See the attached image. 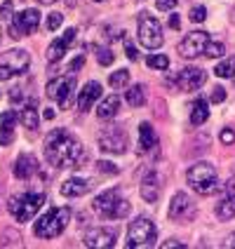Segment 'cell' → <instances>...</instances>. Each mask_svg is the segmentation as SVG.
Masks as SVG:
<instances>
[{
	"label": "cell",
	"mask_w": 235,
	"mask_h": 249,
	"mask_svg": "<svg viewBox=\"0 0 235 249\" xmlns=\"http://www.w3.org/2000/svg\"><path fill=\"white\" fill-rule=\"evenodd\" d=\"M45 158L54 167H80L85 151L80 141L66 129H52L45 139Z\"/></svg>",
	"instance_id": "cell-1"
},
{
	"label": "cell",
	"mask_w": 235,
	"mask_h": 249,
	"mask_svg": "<svg viewBox=\"0 0 235 249\" xmlns=\"http://www.w3.org/2000/svg\"><path fill=\"white\" fill-rule=\"evenodd\" d=\"M71 209L69 207H52L45 216H40V221H36V235L52 240L64 233V228L69 226Z\"/></svg>",
	"instance_id": "cell-2"
},
{
	"label": "cell",
	"mask_w": 235,
	"mask_h": 249,
	"mask_svg": "<svg viewBox=\"0 0 235 249\" xmlns=\"http://www.w3.org/2000/svg\"><path fill=\"white\" fill-rule=\"evenodd\" d=\"M186 179L191 183V188L198 191L200 195H212L219 188V177H217V169L209 162H195L188 172H186Z\"/></svg>",
	"instance_id": "cell-3"
},
{
	"label": "cell",
	"mask_w": 235,
	"mask_h": 249,
	"mask_svg": "<svg viewBox=\"0 0 235 249\" xmlns=\"http://www.w3.org/2000/svg\"><path fill=\"white\" fill-rule=\"evenodd\" d=\"M94 209L104 219H123L129 214V202L120 197V191L118 188H108L101 195H97L94 200Z\"/></svg>",
	"instance_id": "cell-4"
},
{
	"label": "cell",
	"mask_w": 235,
	"mask_h": 249,
	"mask_svg": "<svg viewBox=\"0 0 235 249\" xmlns=\"http://www.w3.org/2000/svg\"><path fill=\"white\" fill-rule=\"evenodd\" d=\"M137 28H139V42L146 47V50H158L163 45V26L160 21L151 17L148 12H141L137 19Z\"/></svg>",
	"instance_id": "cell-5"
},
{
	"label": "cell",
	"mask_w": 235,
	"mask_h": 249,
	"mask_svg": "<svg viewBox=\"0 0 235 249\" xmlns=\"http://www.w3.org/2000/svg\"><path fill=\"white\" fill-rule=\"evenodd\" d=\"M158 240V228L153 226V221L148 219H141L129 223V231H127V247L137 249V247H153Z\"/></svg>",
	"instance_id": "cell-6"
},
{
	"label": "cell",
	"mask_w": 235,
	"mask_h": 249,
	"mask_svg": "<svg viewBox=\"0 0 235 249\" xmlns=\"http://www.w3.org/2000/svg\"><path fill=\"white\" fill-rule=\"evenodd\" d=\"M31 66V56L26 50L17 47L10 50L5 54H0V80H10L14 75H21L24 71H28Z\"/></svg>",
	"instance_id": "cell-7"
},
{
	"label": "cell",
	"mask_w": 235,
	"mask_h": 249,
	"mask_svg": "<svg viewBox=\"0 0 235 249\" xmlns=\"http://www.w3.org/2000/svg\"><path fill=\"white\" fill-rule=\"evenodd\" d=\"M42 202H45V193H24L10 200V214L17 221H28L36 216V212L42 207Z\"/></svg>",
	"instance_id": "cell-8"
},
{
	"label": "cell",
	"mask_w": 235,
	"mask_h": 249,
	"mask_svg": "<svg viewBox=\"0 0 235 249\" xmlns=\"http://www.w3.org/2000/svg\"><path fill=\"white\" fill-rule=\"evenodd\" d=\"M99 148L104 153L123 155L127 151V134L120 124H108L106 129L99 132Z\"/></svg>",
	"instance_id": "cell-9"
},
{
	"label": "cell",
	"mask_w": 235,
	"mask_h": 249,
	"mask_svg": "<svg viewBox=\"0 0 235 249\" xmlns=\"http://www.w3.org/2000/svg\"><path fill=\"white\" fill-rule=\"evenodd\" d=\"M40 26V12L38 10H24V12L14 14L12 17V28H10V36H12L14 40H19L21 36H31V33H36Z\"/></svg>",
	"instance_id": "cell-10"
},
{
	"label": "cell",
	"mask_w": 235,
	"mask_h": 249,
	"mask_svg": "<svg viewBox=\"0 0 235 249\" xmlns=\"http://www.w3.org/2000/svg\"><path fill=\"white\" fill-rule=\"evenodd\" d=\"M73 89H75V78L73 75H61V78H54V80H50L47 83V97L54 99L56 104L66 111L71 104V94H73Z\"/></svg>",
	"instance_id": "cell-11"
},
{
	"label": "cell",
	"mask_w": 235,
	"mask_h": 249,
	"mask_svg": "<svg viewBox=\"0 0 235 249\" xmlns=\"http://www.w3.org/2000/svg\"><path fill=\"white\" fill-rule=\"evenodd\" d=\"M207 40H209V36L205 31H193V33H188V36L179 42V54L183 56V59H195V56H200L205 52Z\"/></svg>",
	"instance_id": "cell-12"
},
{
	"label": "cell",
	"mask_w": 235,
	"mask_h": 249,
	"mask_svg": "<svg viewBox=\"0 0 235 249\" xmlns=\"http://www.w3.org/2000/svg\"><path fill=\"white\" fill-rule=\"evenodd\" d=\"M205 80H207L205 71L188 66V69H181V73L177 75V89H181V92H195L198 87L205 85Z\"/></svg>",
	"instance_id": "cell-13"
},
{
	"label": "cell",
	"mask_w": 235,
	"mask_h": 249,
	"mask_svg": "<svg viewBox=\"0 0 235 249\" xmlns=\"http://www.w3.org/2000/svg\"><path fill=\"white\" fill-rule=\"evenodd\" d=\"M83 242L92 249H108L115 245V231L113 228H90L85 233Z\"/></svg>",
	"instance_id": "cell-14"
},
{
	"label": "cell",
	"mask_w": 235,
	"mask_h": 249,
	"mask_svg": "<svg viewBox=\"0 0 235 249\" xmlns=\"http://www.w3.org/2000/svg\"><path fill=\"white\" fill-rule=\"evenodd\" d=\"M195 216V205L186 193H177L172 197L169 205V219H179V221H191Z\"/></svg>",
	"instance_id": "cell-15"
},
{
	"label": "cell",
	"mask_w": 235,
	"mask_h": 249,
	"mask_svg": "<svg viewBox=\"0 0 235 249\" xmlns=\"http://www.w3.org/2000/svg\"><path fill=\"white\" fill-rule=\"evenodd\" d=\"M75 40V28H69L59 40L50 42V47H47V52H45V56H47V61H52V64H56L59 59H64V54H66V50L71 47V42Z\"/></svg>",
	"instance_id": "cell-16"
},
{
	"label": "cell",
	"mask_w": 235,
	"mask_h": 249,
	"mask_svg": "<svg viewBox=\"0 0 235 249\" xmlns=\"http://www.w3.org/2000/svg\"><path fill=\"white\" fill-rule=\"evenodd\" d=\"M36 172H38V160H36V155L21 153V155L17 158V162H14V177H17V179H28V177H33Z\"/></svg>",
	"instance_id": "cell-17"
},
{
	"label": "cell",
	"mask_w": 235,
	"mask_h": 249,
	"mask_svg": "<svg viewBox=\"0 0 235 249\" xmlns=\"http://www.w3.org/2000/svg\"><path fill=\"white\" fill-rule=\"evenodd\" d=\"M94 188V183L87 179H78V177H73V179L64 181L61 183V195H66V197H80V195L90 193Z\"/></svg>",
	"instance_id": "cell-18"
},
{
	"label": "cell",
	"mask_w": 235,
	"mask_h": 249,
	"mask_svg": "<svg viewBox=\"0 0 235 249\" xmlns=\"http://www.w3.org/2000/svg\"><path fill=\"white\" fill-rule=\"evenodd\" d=\"M158 146V134L153 129L151 123H141L139 124V153H148Z\"/></svg>",
	"instance_id": "cell-19"
},
{
	"label": "cell",
	"mask_w": 235,
	"mask_h": 249,
	"mask_svg": "<svg viewBox=\"0 0 235 249\" xmlns=\"http://www.w3.org/2000/svg\"><path fill=\"white\" fill-rule=\"evenodd\" d=\"M101 92H104V89H101V85L99 83H87L85 85V89L80 92V97H78V108H80L83 113H87L90 108H92V104L101 97Z\"/></svg>",
	"instance_id": "cell-20"
},
{
	"label": "cell",
	"mask_w": 235,
	"mask_h": 249,
	"mask_svg": "<svg viewBox=\"0 0 235 249\" xmlns=\"http://www.w3.org/2000/svg\"><path fill=\"white\" fill-rule=\"evenodd\" d=\"M14 123H17L14 111H5L0 115V146H10L14 141Z\"/></svg>",
	"instance_id": "cell-21"
},
{
	"label": "cell",
	"mask_w": 235,
	"mask_h": 249,
	"mask_svg": "<svg viewBox=\"0 0 235 249\" xmlns=\"http://www.w3.org/2000/svg\"><path fill=\"white\" fill-rule=\"evenodd\" d=\"M160 195V183H158V174L155 172H148L144 181H141V197L146 202H155Z\"/></svg>",
	"instance_id": "cell-22"
},
{
	"label": "cell",
	"mask_w": 235,
	"mask_h": 249,
	"mask_svg": "<svg viewBox=\"0 0 235 249\" xmlns=\"http://www.w3.org/2000/svg\"><path fill=\"white\" fill-rule=\"evenodd\" d=\"M118 111H120V97H118V94H111V97H106L99 104L97 115L101 120H111V118L118 115Z\"/></svg>",
	"instance_id": "cell-23"
},
{
	"label": "cell",
	"mask_w": 235,
	"mask_h": 249,
	"mask_svg": "<svg viewBox=\"0 0 235 249\" xmlns=\"http://www.w3.org/2000/svg\"><path fill=\"white\" fill-rule=\"evenodd\" d=\"M209 118V108H207V101L202 97H198L193 101V106H191V123L193 124H202L207 123Z\"/></svg>",
	"instance_id": "cell-24"
},
{
	"label": "cell",
	"mask_w": 235,
	"mask_h": 249,
	"mask_svg": "<svg viewBox=\"0 0 235 249\" xmlns=\"http://www.w3.org/2000/svg\"><path fill=\"white\" fill-rule=\"evenodd\" d=\"M217 219H221V221H231V219H235V195L223 197L221 202L217 205Z\"/></svg>",
	"instance_id": "cell-25"
},
{
	"label": "cell",
	"mask_w": 235,
	"mask_h": 249,
	"mask_svg": "<svg viewBox=\"0 0 235 249\" xmlns=\"http://www.w3.org/2000/svg\"><path fill=\"white\" fill-rule=\"evenodd\" d=\"M19 118H21V123H24L26 129H31V132L38 129V113H36V101H33V99H31V104L24 106V111H21Z\"/></svg>",
	"instance_id": "cell-26"
},
{
	"label": "cell",
	"mask_w": 235,
	"mask_h": 249,
	"mask_svg": "<svg viewBox=\"0 0 235 249\" xmlns=\"http://www.w3.org/2000/svg\"><path fill=\"white\" fill-rule=\"evenodd\" d=\"M127 104L134 106V108H141L146 104V87L144 85H134L127 89Z\"/></svg>",
	"instance_id": "cell-27"
},
{
	"label": "cell",
	"mask_w": 235,
	"mask_h": 249,
	"mask_svg": "<svg viewBox=\"0 0 235 249\" xmlns=\"http://www.w3.org/2000/svg\"><path fill=\"white\" fill-rule=\"evenodd\" d=\"M108 85H111L113 89H123L129 85V71L123 69V71H115L111 78H108Z\"/></svg>",
	"instance_id": "cell-28"
},
{
	"label": "cell",
	"mask_w": 235,
	"mask_h": 249,
	"mask_svg": "<svg viewBox=\"0 0 235 249\" xmlns=\"http://www.w3.org/2000/svg\"><path fill=\"white\" fill-rule=\"evenodd\" d=\"M235 56H231V59H226V61H221L219 66H217V75L219 78H233L235 73Z\"/></svg>",
	"instance_id": "cell-29"
},
{
	"label": "cell",
	"mask_w": 235,
	"mask_h": 249,
	"mask_svg": "<svg viewBox=\"0 0 235 249\" xmlns=\"http://www.w3.org/2000/svg\"><path fill=\"white\" fill-rule=\"evenodd\" d=\"M223 52H226L223 42H212V40H207V45H205V52H202V54L209 56V59H217V56H223Z\"/></svg>",
	"instance_id": "cell-30"
},
{
	"label": "cell",
	"mask_w": 235,
	"mask_h": 249,
	"mask_svg": "<svg viewBox=\"0 0 235 249\" xmlns=\"http://www.w3.org/2000/svg\"><path fill=\"white\" fill-rule=\"evenodd\" d=\"M146 64H148L151 69H155V71H165L167 66H169V59H167L165 54H153V56L146 59Z\"/></svg>",
	"instance_id": "cell-31"
},
{
	"label": "cell",
	"mask_w": 235,
	"mask_h": 249,
	"mask_svg": "<svg viewBox=\"0 0 235 249\" xmlns=\"http://www.w3.org/2000/svg\"><path fill=\"white\" fill-rule=\"evenodd\" d=\"M97 61L101 66H111L113 61H115V56H113V52L108 47H97Z\"/></svg>",
	"instance_id": "cell-32"
},
{
	"label": "cell",
	"mask_w": 235,
	"mask_h": 249,
	"mask_svg": "<svg viewBox=\"0 0 235 249\" xmlns=\"http://www.w3.org/2000/svg\"><path fill=\"white\" fill-rule=\"evenodd\" d=\"M61 21H64V14H61V12H52L50 17H47V24H45V28H47V31H56V28L61 26Z\"/></svg>",
	"instance_id": "cell-33"
},
{
	"label": "cell",
	"mask_w": 235,
	"mask_h": 249,
	"mask_svg": "<svg viewBox=\"0 0 235 249\" xmlns=\"http://www.w3.org/2000/svg\"><path fill=\"white\" fill-rule=\"evenodd\" d=\"M12 17H14V5H12V0H7V2L0 5V19L2 21H10Z\"/></svg>",
	"instance_id": "cell-34"
},
{
	"label": "cell",
	"mask_w": 235,
	"mask_h": 249,
	"mask_svg": "<svg viewBox=\"0 0 235 249\" xmlns=\"http://www.w3.org/2000/svg\"><path fill=\"white\" fill-rule=\"evenodd\" d=\"M191 19H193V21H205V19H207V7H202V5H200V7H193V10H191Z\"/></svg>",
	"instance_id": "cell-35"
},
{
	"label": "cell",
	"mask_w": 235,
	"mask_h": 249,
	"mask_svg": "<svg viewBox=\"0 0 235 249\" xmlns=\"http://www.w3.org/2000/svg\"><path fill=\"white\" fill-rule=\"evenodd\" d=\"M97 165H99V172H101V174H118V167L113 165V162L101 160V162H97Z\"/></svg>",
	"instance_id": "cell-36"
},
{
	"label": "cell",
	"mask_w": 235,
	"mask_h": 249,
	"mask_svg": "<svg viewBox=\"0 0 235 249\" xmlns=\"http://www.w3.org/2000/svg\"><path fill=\"white\" fill-rule=\"evenodd\" d=\"M177 2H179V0H158V2H155V7H158L160 12H169Z\"/></svg>",
	"instance_id": "cell-37"
},
{
	"label": "cell",
	"mask_w": 235,
	"mask_h": 249,
	"mask_svg": "<svg viewBox=\"0 0 235 249\" xmlns=\"http://www.w3.org/2000/svg\"><path fill=\"white\" fill-rule=\"evenodd\" d=\"M223 99H226V89H223V87H214V89H212V101H214V104H221Z\"/></svg>",
	"instance_id": "cell-38"
},
{
	"label": "cell",
	"mask_w": 235,
	"mask_h": 249,
	"mask_svg": "<svg viewBox=\"0 0 235 249\" xmlns=\"http://www.w3.org/2000/svg\"><path fill=\"white\" fill-rule=\"evenodd\" d=\"M83 64H85V54H80V56H78V59H73V61H71V64H69V71H73V73H75V71L80 69Z\"/></svg>",
	"instance_id": "cell-39"
},
{
	"label": "cell",
	"mask_w": 235,
	"mask_h": 249,
	"mask_svg": "<svg viewBox=\"0 0 235 249\" xmlns=\"http://www.w3.org/2000/svg\"><path fill=\"white\" fill-rule=\"evenodd\" d=\"M221 141H223V143H233V141H235V132H233V129H223V132H221Z\"/></svg>",
	"instance_id": "cell-40"
},
{
	"label": "cell",
	"mask_w": 235,
	"mask_h": 249,
	"mask_svg": "<svg viewBox=\"0 0 235 249\" xmlns=\"http://www.w3.org/2000/svg\"><path fill=\"white\" fill-rule=\"evenodd\" d=\"M125 52H127V56H129L132 61H137V59H139L137 50H134V45H129V42H125Z\"/></svg>",
	"instance_id": "cell-41"
},
{
	"label": "cell",
	"mask_w": 235,
	"mask_h": 249,
	"mask_svg": "<svg viewBox=\"0 0 235 249\" xmlns=\"http://www.w3.org/2000/svg\"><path fill=\"white\" fill-rule=\"evenodd\" d=\"M169 26H172V28H179V26H181L179 14H172V17H169Z\"/></svg>",
	"instance_id": "cell-42"
},
{
	"label": "cell",
	"mask_w": 235,
	"mask_h": 249,
	"mask_svg": "<svg viewBox=\"0 0 235 249\" xmlns=\"http://www.w3.org/2000/svg\"><path fill=\"white\" fill-rule=\"evenodd\" d=\"M42 115H45V120H52V118H54V111H52V108H45Z\"/></svg>",
	"instance_id": "cell-43"
},
{
	"label": "cell",
	"mask_w": 235,
	"mask_h": 249,
	"mask_svg": "<svg viewBox=\"0 0 235 249\" xmlns=\"http://www.w3.org/2000/svg\"><path fill=\"white\" fill-rule=\"evenodd\" d=\"M163 247H183V245H181V242H177V240H172V242H165Z\"/></svg>",
	"instance_id": "cell-44"
},
{
	"label": "cell",
	"mask_w": 235,
	"mask_h": 249,
	"mask_svg": "<svg viewBox=\"0 0 235 249\" xmlns=\"http://www.w3.org/2000/svg\"><path fill=\"white\" fill-rule=\"evenodd\" d=\"M228 247H235V235H231V240H228Z\"/></svg>",
	"instance_id": "cell-45"
},
{
	"label": "cell",
	"mask_w": 235,
	"mask_h": 249,
	"mask_svg": "<svg viewBox=\"0 0 235 249\" xmlns=\"http://www.w3.org/2000/svg\"><path fill=\"white\" fill-rule=\"evenodd\" d=\"M38 2H42V5H50V2H54V0H38Z\"/></svg>",
	"instance_id": "cell-46"
},
{
	"label": "cell",
	"mask_w": 235,
	"mask_h": 249,
	"mask_svg": "<svg viewBox=\"0 0 235 249\" xmlns=\"http://www.w3.org/2000/svg\"><path fill=\"white\" fill-rule=\"evenodd\" d=\"M64 2H69V5H75V0H64Z\"/></svg>",
	"instance_id": "cell-47"
},
{
	"label": "cell",
	"mask_w": 235,
	"mask_h": 249,
	"mask_svg": "<svg viewBox=\"0 0 235 249\" xmlns=\"http://www.w3.org/2000/svg\"><path fill=\"white\" fill-rule=\"evenodd\" d=\"M0 42H2V31H0Z\"/></svg>",
	"instance_id": "cell-48"
},
{
	"label": "cell",
	"mask_w": 235,
	"mask_h": 249,
	"mask_svg": "<svg viewBox=\"0 0 235 249\" xmlns=\"http://www.w3.org/2000/svg\"><path fill=\"white\" fill-rule=\"evenodd\" d=\"M94 2H101V0H94Z\"/></svg>",
	"instance_id": "cell-49"
}]
</instances>
